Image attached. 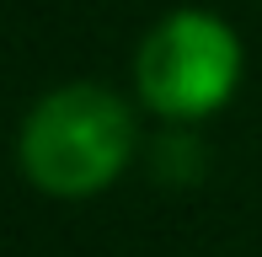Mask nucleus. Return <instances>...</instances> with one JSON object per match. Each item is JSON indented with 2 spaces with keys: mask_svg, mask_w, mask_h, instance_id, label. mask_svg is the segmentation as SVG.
I'll use <instances>...</instances> for the list:
<instances>
[{
  "mask_svg": "<svg viewBox=\"0 0 262 257\" xmlns=\"http://www.w3.org/2000/svg\"><path fill=\"white\" fill-rule=\"evenodd\" d=\"M134 150V113L113 86L97 80H70L49 91L21 123V172L32 188L54 198H91Z\"/></svg>",
  "mask_w": 262,
  "mask_h": 257,
  "instance_id": "nucleus-1",
  "label": "nucleus"
},
{
  "mask_svg": "<svg viewBox=\"0 0 262 257\" xmlns=\"http://www.w3.org/2000/svg\"><path fill=\"white\" fill-rule=\"evenodd\" d=\"M241 80V38L214 11L182 6L145 32L134 54V86L150 113L166 123H198L235 97Z\"/></svg>",
  "mask_w": 262,
  "mask_h": 257,
  "instance_id": "nucleus-2",
  "label": "nucleus"
}]
</instances>
